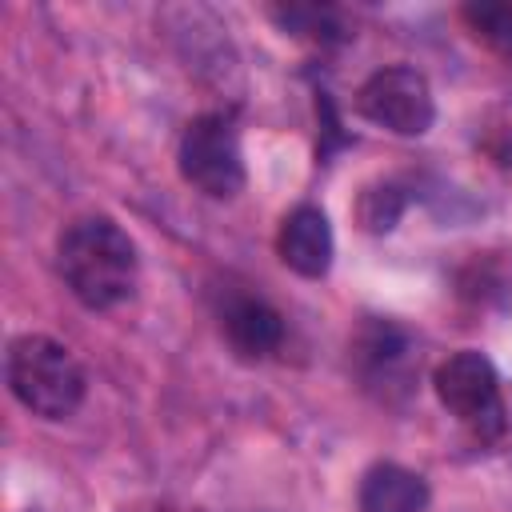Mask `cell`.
Listing matches in <instances>:
<instances>
[{
  "label": "cell",
  "mask_w": 512,
  "mask_h": 512,
  "mask_svg": "<svg viewBox=\"0 0 512 512\" xmlns=\"http://www.w3.org/2000/svg\"><path fill=\"white\" fill-rule=\"evenodd\" d=\"M56 268L84 308L108 312L132 300L140 256L132 236L112 216H80L56 240Z\"/></svg>",
  "instance_id": "cell-1"
},
{
  "label": "cell",
  "mask_w": 512,
  "mask_h": 512,
  "mask_svg": "<svg viewBox=\"0 0 512 512\" xmlns=\"http://www.w3.org/2000/svg\"><path fill=\"white\" fill-rule=\"evenodd\" d=\"M4 376L20 408H28L40 420H68L88 392L80 360L44 332H24L8 344Z\"/></svg>",
  "instance_id": "cell-2"
},
{
  "label": "cell",
  "mask_w": 512,
  "mask_h": 512,
  "mask_svg": "<svg viewBox=\"0 0 512 512\" xmlns=\"http://www.w3.org/2000/svg\"><path fill=\"white\" fill-rule=\"evenodd\" d=\"M432 388L436 400L480 440H496L508 428V404L500 392V376L496 364L476 352V348H460L448 360L436 364L432 372Z\"/></svg>",
  "instance_id": "cell-3"
},
{
  "label": "cell",
  "mask_w": 512,
  "mask_h": 512,
  "mask_svg": "<svg viewBox=\"0 0 512 512\" xmlns=\"http://www.w3.org/2000/svg\"><path fill=\"white\" fill-rule=\"evenodd\" d=\"M176 168L184 184H192L212 200H232L236 192H244L248 172L232 120L224 112H204L188 120L176 144Z\"/></svg>",
  "instance_id": "cell-4"
},
{
  "label": "cell",
  "mask_w": 512,
  "mask_h": 512,
  "mask_svg": "<svg viewBox=\"0 0 512 512\" xmlns=\"http://www.w3.org/2000/svg\"><path fill=\"white\" fill-rule=\"evenodd\" d=\"M356 112L392 136H424L436 120V96L424 72L408 64H388L360 84Z\"/></svg>",
  "instance_id": "cell-5"
},
{
  "label": "cell",
  "mask_w": 512,
  "mask_h": 512,
  "mask_svg": "<svg viewBox=\"0 0 512 512\" xmlns=\"http://www.w3.org/2000/svg\"><path fill=\"white\" fill-rule=\"evenodd\" d=\"M276 252H280V260H284L296 276H304V280L328 276L332 256H336V240H332V224H328L324 208H316V204H296V208L280 220Z\"/></svg>",
  "instance_id": "cell-6"
},
{
  "label": "cell",
  "mask_w": 512,
  "mask_h": 512,
  "mask_svg": "<svg viewBox=\"0 0 512 512\" xmlns=\"http://www.w3.org/2000/svg\"><path fill=\"white\" fill-rule=\"evenodd\" d=\"M220 332L244 360H264L284 344V316L252 292H232L220 304Z\"/></svg>",
  "instance_id": "cell-7"
},
{
  "label": "cell",
  "mask_w": 512,
  "mask_h": 512,
  "mask_svg": "<svg viewBox=\"0 0 512 512\" xmlns=\"http://www.w3.org/2000/svg\"><path fill=\"white\" fill-rule=\"evenodd\" d=\"M428 500V480L404 464H372L356 492L360 512H428Z\"/></svg>",
  "instance_id": "cell-8"
},
{
  "label": "cell",
  "mask_w": 512,
  "mask_h": 512,
  "mask_svg": "<svg viewBox=\"0 0 512 512\" xmlns=\"http://www.w3.org/2000/svg\"><path fill=\"white\" fill-rule=\"evenodd\" d=\"M356 360L368 384H396L408 364V336L388 320H372L356 340Z\"/></svg>",
  "instance_id": "cell-9"
},
{
  "label": "cell",
  "mask_w": 512,
  "mask_h": 512,
  "mask_svg": "<svg viewBox=\"0 0 512 512\" xmlns=\"http://www.w3.org/2000/svg\"><path fill=\"white\" fill-rule=\"evenodd\" d=\"M272 20L292 32V36H308L316 44H336L344 40V24L336 8H320V4H288V8H272Z\"/></svg>",
  "instance_id": "cell-10"
},
{
  "label": "cell",
  "mask_w": 512,
  "mask_h": 512,
  "mask_svg": "<svg viewBox=\"0 0 512 512\" xmlns=\"http://www.w3.org/2000/svg\"><path fill=\"white\" fill-rule=\"evenodd\" d=\"M408 196L400 184L384 180V184H372L360 192V204H356V216H360V228L364 232H392L400 212H404Z\"/></svg>",
  "instance_id": "cell-11"
},
{
  "label": "cell",
  "mask_w": 512,
  "mask_h": 512,
  "mask_svg": "<svg viewBox=\"0 0 512 512\" xmlns=\"http://www.w3.org/2000/svg\"><path fill=\"white\" fill-rule=\"evenodd\" d=\"M464 24L472 28L476 40H484L488 48L512 56V4H468L464 8Z\"/></svg>",
  "instance_id": "cell-12"
}]
</instances>
